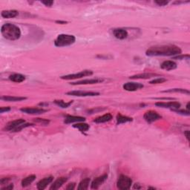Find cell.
Returning <instances> with one entry per match:
<instances>
[{"label": "cell", "mask_w": 190, "mask_h": 190, "mask_svg": "<svg viewBox=\"0 0 190 190\" xmlns=\"http://www.w3.org/2000/svg\"><path fill=\"white\" fill-rule=\"evenodd\" d=\"M54 178L52 176L47 177V178H43V179L40 180L37 183V189L39 190L45 189L46 188L48 187V185H49L51 183H52L53 181Z\"/></svg>", "instance_id": "cell-15"}, {"label": "cell", "mask_w": 190, "mask_h": 190, "mask_svg": "<svg viewBox=\"0 0 190 190\" xmlns=\"http://www.w3.org/2000/svg\"><path fill=\"white\" fill-rule=\"evenodd\" d=\"M174 112H175L178 114H182L183 115H189V111H184V110H178V109H175V110H173Z\"/></svg>", "instance_id": "cell-32"}, {"label": "cell", "mask_w": 190, "mask_h": 190, "mask_svg": "<svg viewBox=\"0 0 190 190\" xmlns=\"http://www.w3.org/2000/svg\"><path fill=\"white\" fill-rule=\"evenodd\" d=\"M123 88L127 91H135L144 88V85L139 82H126L123 85Z\"/></svg>", "instance_id": "cell-9"}, {"label": "cell", "mask_w": 190, "mask_h": 190, "mask_svg": "<svg viewBox=\"0 0 190 190\" xmlns=\"http://www.w3.org/2000/svg\"><path fill=\"white\" fill-rule=\"evenodd\" d=\"M90 181H91L90 178H85V179L82 180V181L79 183L77 189L80 190L87 189L88 188V186H89L90 184Z\"/></svg>", "instance_id": "cell-27"}, {"label": "cell", "mask_w": 190, "mask_h": 190, "mask_svg": "<svg viewBox=\"0 0 190 190\" xmlns=\"http://www.w3.org/2000/svg\"><path fill=\"white\" fill-rule=\"evenodd\" d=\"M161 68L163 70L166 71L174 70L177 68V63L172 60H166V61L163 62L161 65Z\"/></svg>", "instance_id": "cell-17"}, {"label": "cell", "mask_w": 190, "mask_h": 190, "mask_svg": "<svg viewBox=\"0 0 190 190\" xmlns=\"http://www.w3.org/2000/svg\"><path fill=\"white\" fill-rule=\"evenodd\" d=\"M113 35L115 38L123 40L128 37V32L123 28H115L113 30Z\"/></svg>", "instance_id": "cell-12"}, {"label": "cell", "mask_w": 190, "mask_h": 190, "mask_svg": "<svg viewBox=\"0 0 190 190\" xmlns=\"http://www.w3.org/2000/svg\"><path fill=\"white\" fill-rule=\"evenodd\" d=\"M14 189V185L13 184H9V185L6 186V187L2 188V190H11Z\"/></svg>", "instance_id": "cell-36"}, {"label": "cell", "mask_w": 190, "mask_h": 190, "mask_svg": "<svg viewBox=\"0 0 190 190\" xmlns=\"http://www.w3.org/2000/svg\"><path fill=\"white\" fill-rule=\"evenodd\" d=\"M42 3L44 4L46 6L51 7V6H52V5L54 4V2L53 1H42Z\"/></svg>", "instance_id": "cell-34"}, {"label": "cell", "mask_w": 190, "mask_h": 190, "mask_svg": "<svg viewBox=\"0 0 190 190\" xmlns=\"http://www.w3.org/2000/svg\"><path fill=\"white\" fill-rule=\"evenodd\" d=\"M67 95L74 96V97H95L98 96L99 93L94 91H71L66 93Z\"/></svg>", "instance_id": "cell-8"}, {"label": "cell", "mask_w": 190, "mask_h": 190, "mask_svg": "<svg viewBox=\"0 0 190 190\" xmlns=\"http://www.w3.org/2000/svg\"><path fill=\"white\" fill-rule=\"evenodd\" d=\"M20 111L24 113H26L28 114H41L43 113L46 112V110L43 108H22L20 109Z\"/></svg>", "instance_id": "cell-13"}, {"label": "cell", "mask_w": 190, "mask_h": 190, "mask_svg": "<svg viewBox=\"0 0 190 190\" xmlns=\"http://www.w3.org/2000/svg\"><path fill=\"white\" fill-rule=\"evenodd\" d=\"M189 104H190V103H188L187 106V111H189Z\"/></svg>", "instance_id": "cell-40"}, {"label": "cell", "mask_w": 190, "mask_h": 190, "mask_svg": "<svg viewBox=\"0 0 190 190\" xmlns=\"http://www.w3.org/2000/svg\"><path fill=\"white\" fill-rule=\"evenodd\" d=\"M10 180L9 178H2V179L1 180V185H4V184H6L7 182H8V180Z\"/></svg>", "instance_id": "cell-38"}, {"label": "cell", "mask_w": 190, "mask_h": 190, "mask_svg": "<svg viewBox=\"0 0 190 190\" xmlns=\"http://www.w3.org/2000/svg\"><path fill=\"white\" fill-rule=\"evenodd\" d=\"M31 124L26 123L25 120L23 119H18L16 120H13L8 123L5 126V130L8 131H13V132H16L20 131L22 129H25L26 127L30 126Z\"/></svg>", "instance_id": "cell-3"}, {"label": "cell", "mask_w": 190, "mask_h": 190, "mask_svg": "<svg viewBox=\"0 0 190 190\" xmlns=\"http://www.w3.org/2000/svg\"><path fill=\"white\" fill-rule=\"evenodd\" d=\"M184 135H185V137H186V138H187V140L189 141V131H184Z\"/></svg>", "instance_id": "cell-39"}, {"label": "cell", "mask_w": 190, "mask_h": 190, "mask_svg": "<svg viewBox=\"0 0 190 190\" xmlns=\"http://www.w3.org/2000/svg\"><path fill=\"white\" fill-rule=\"evenodd\" d=\"M76 38L74 35L60 34L54 40V45L56 47H65L74 44Z\"/></svg>", "instance_id": "cell-4"}, {"label": "cell", "mask_w": 190, "mask_h": 190, "mask_svg": "<svg viewBox=\"0 0 190 190\" xmlns=\"http://www.w3.org/2000/svg\"><path fill=\"white\" fill-rule=\"evenodd\" d=\"M54 103H55L56 106L61 107V108H68V107L70 106L71 105V103H72V102H69V103L64 102L63 100H54Z\"/></svg>", "instance_id": "cell-28"}, {"label": "cell", "mask_w": 190, "mask_h": 190, "mask_svg": "<svg viewBox=\"0 0 190 190\" xmlns=\"http://www.w3.org/2000/svg\"><path fill=\"white\" fill-rule=\"evenodd\" d=\"M131 121H132V118L129 117L122 115V114H118L117 115V124L126 123Z\"/></svg>", "instance_id": "cell-25"}, {"label": "cell", "mask_w": 190, "mask_h": 190, "mask_svg": "<svg viewBox=\"0 0 190 190\" xmlns=\"http://www.w3.org/2000/svg\"><path fill=\"white\" fill-rule=\"evenodd\" d=\"M103 80L100 78H94V79H86V80H82L80 81H77L74 82H71V85L74 86H78V85H91V84H97L103 82Z\"/></svg>", "instance_id": "cell-11"}, {"label": "cell", "mask_w": 190, "mask_h": 190, "mask_svg": "<svg viewBox=\"0 0 190 190\" xmlns=\"http://www.w3.org/2000/svg\"><path fill=\"white\" fill-rule=\"evenodd\" d=\"M74 189H75V183H69L68 185L67 186V187H66V189H69V190Z\"/></svg>", "instance_id": "cell-37"}, {"label": "cell", "mask_w": 190, "mask_h": 190, "mask_svg": "<svg viewBox=\"0 0 190 190\" xmlns=\"http://www.w3.org/2000/svg\"><path fill=\"white\" fill-rule=\"evenodd\" d=\"M144 120H146L148 123H152L153 122L157 121V120H160L161 118V116L157 112H155V111H148L144 114Z\"/></svg>", "instance_id": "cell-7"}, {"label": "cell", "mask_w": 190, "mask_h": 190, "mask_svg": "<svg viewBox=\"0 0 190 190\" xmlns=\"http://www.w3.org/2000/svg\"><path fill=\"white\" fill-rule=\"evenodd\" d=\"M155 3L157 4V5H159V6H165V5H166L167 4L169 3L168 1H163V0H157V1H155Z\"/></svg>", "instance_id": "cell-31"}, {"label": "cell", "mask_w": 190, "mask_h": 190, "mask_svg": "<svg viewBox=\"0 0 190 190\" xmlns=\"http://www.w3.org/2000/svg\"><path fill=\"white\" fill-rule=\"evenodd\" d=\"M67 180L68 178H65V177H61V178H59L58 179H56L55 181L54 182L53 184L51 185V187H50V189L55 190L60 189L64 183H66Z\"/></svg>", "instance_id": "cell-18"}, {"label": "cell", "mask_w": 190, "mask_h": 190, "mask_svg": "<svg viewBox=\"0 0 190 190\" xmlns=\"http://www.w3.org/2000/svg\"><path fill=\"white\" fill-rule=\"evenodd\" d=\"M9 111H11V108H9V107H1L0 108V112L1 113L7 112H9Z\"/></svg>", "instance_id": "cell-35"}, {"label": "cell", "mask_w": 190, "mask_h": 190, "mask_svg": "<svg viewBox=\"0 0 190 190\" xmlns=\"http://www.w3.org/2000/svg\"><path fill=\"white\" fill-rule=\"evenodd\" d=\"M73 126H74V128H76V129H79L80 131H82V132L88 131L90 128L89 125H88L87 123H82V122L74 124V125H73Z\"/></svg>", "instance_id": "cell-26"}, {"label": "cell", "mask_w": 190, "mask_h": 190, "mask_svg": "<svg viewBox=\"0 0 190 190\" xmlns=\"http://www.w3.org/2000/svg\"><path fill=\"white\" fill-rule=\"evenodd\" d=\"M93 74V71L90 70H84L80 71L79 73H76V74H68L65 75V76H62L61 78L62 80H76V79H80L85 77L88 76H91Z\"/></svg>", "instance_id": "cell-6"}, {"label": "cell", "mask_w": 190, "mask_h": 190, "mask_svg": "<svg viewBox=\"0 0 190 190\" xmlns=\"http://www.w3.org/2000/svg\"><path fill=\"white\" fill-rule=\"evenodd\" d=\"M1 33L4 38L11 41L19 39L21 37V31L20 28L11 23H6L2 26Z\"/></svg>", "instance_id": "cell-2"}, {"label": "cell", "mask_w": 190, "mask_h": 190, "mask_svg": "<svg viewBox=\"0 0 190 190\" xmlns=\"http://www.w3.org/2000/svg\"><path fill=\"white\" fill-rule=\"evenodd\" d=\"M157 74H151V73H144V74H139L130 77V79H150L157 77Z\"/></svg>", "instance_id": "cell-24"}, {"label": "cell", "mask_w": 190, "mask_h": 190, "mask_svg": "<svg viewBox=\"0 0 190 190\" xmlns=\"http://www.w3.org/2000/svg\"><path fill=\"white\" fill-rule=\"evenodd\" d=\"M131 184H132V180L129 177L122 175L118 178L117 182V186L118 189L121 190H126L130 189Z\"/></svg>", "instance_id": "cell-5"}, {"label": "cell", "mask_w": 190, "mask_h": 190, "mask_svg": "<svg viewBox=\"0 0 190 190\" xmlns=\"http://www.w3.org/2000/svg\"><path fill=\"white\" fill-rule=\"evenodd\" d=\"M36 121L38 122L39 123H42V125H46V124H48L49 123V121L47 120H44V119H40V118H37L36 119Z\"/></svg>", "instance_id": "cell-33"}, {"label": "cell", "mask_w": 190, "mask_h": 190, "mask_svg": "<svg viewBox=\"0 0 190 190\" xmlns=\"http://www.w3.org/2000/svg\"><path fill=\"white\" fill-rule=\"evenodd\" d=\"M163 92H166V93H169V92H179V93H183V94H187V95H189V91H188L187 89H183V88H172V89L166 90V91H164Z\"/></svg>", "instance_id": "cell-29"}, {"label": "cell", "mask_w": 190, "mask_h": 190, "mask_svg": "<svg viewBox=\"0 0 190 190\" xmlns=\"http://www.w3.org/2000/svg\"><path fill=\"white\" fill-rule=\"evenodd\" d=\"M36 179V175H28V177L24 178L23 180H22L21 184L22 187H27L29 185L33 183Z\"/></svg>", "instance_id": "cell-21"}, {"label": "cell", "mask_w": 190, "mask_h": 190, "mask_svg": "<svg viewBox=\"0 0 190 190\" xmlns=\"http://www.w3.org/2000/svg\"><path fill=\"white\" fill-rule=\"evenodd\" d=\"M2 16L4 18L6 19H11L14 18L16 16H18L19 13L16 10H8V11H3L2 12Z\"/></svg>", "instance_id": "cell-20"}, {"label": "cell", "mask_w": 190, "mask_h": 190, "mask_svg": "<svg viewBox=\"0 0 190 190\" xmlns=\"http://www.w3.org/2000/svg\"><path fill=\"white\" fill-rule=\"evenodd\" d=\"M156 106L161 107V108H171L172 110H175V109H178L180 107V104L178 102H158L155 103Z\"/></svg>", "instance_id": "cell-10"}, {"label": "cell", "mask_w": 190, "mask_h": 190, "mask_svg": "<svg viewBox=\"0 0 190 190\" xmlns=\"http://www.w3.org/2000/svg\"><path fill=\"white\" fill-rule=\"evenodd\" d=\"M166 81V80L165 78L163 77H157L154 79L153 80H152V81H150V83L151 84H159V83H163V82H164Z\"/></svg>", "instance_id": "cell-30"}, {"label": "cell", "mask_w": 190, "mask_h": 190, "mask_svg": "<svg viewBox=\"0 0 190 190\" xmlns=\"http://www.w3.org/2000/svg\"><path fill=\"white\" fill-rule=\"evenodd\" d=\"M146 54L149 56H178L181 54V49L175 45H163L151 47L146 51Z\"/></svg>", "instance_id": "cell-1"}, {"label": "cell", "mask_w": 190, "mask_h": 190, "mask_svg": "<svg viewBox=\"0 0 190 190\" xmlns=\"http://www.w3.org/2000/svg\"><path fill=\"white\" fill-rule=\"evenodd\" d=\"M107 178H108V175H103L102 176H99L98 177V178H96L91 183V189H98V188L100 187V186L102 185V184L104 183L105 181H106Z\"/></svg>", "instance_id": "cell-14"}, {"label": "cell", "mask_w": 190, "mask_h": 190, "mask_svg": "<svg viewBox=\"0 0 190 190\" xmlns=\"http://www.w3.org/2000/svg\"><path fill=\"white\" fill-rule=\"evenodd\" d=\"M2 100L7 101V102H19V101L26 99V97H11V96H2L0 97Z\"/></svg>", "instance_id": "cell-22"}, {"label": "cell", "mask_w": 190, "mask_h": 190, "mask_svg": "<svg viewBox=\"0 0 190 190\" xmlns=\"http://www.w3.org/2000/svg\"><path fill=\"white\" fill-rule=\"evenodd\" d=\"M9 80H11L12 82L20 83V82L25 81V77L24 76V75L20 74H14L9 77Z\"/></svg>", "instance_id": "cell-23"}, {"label": "cell", "mask_w": 190, "mask_h": 190, "mask_svg": "<svg viewBox=\"0 0 190 190\" xmlns=\"http://www.w3.org/2000/svg\"><path fill=\"white\" fill-rule=\"evenodd\" d=\"M56 23H63V24H65L66 22H62V21H56Z\"/></svg>", "instance_id": "cell-41"}, {"label": "cell", "mask_w": 190, "mask_h": 190, "mask_svg": "<svg viewBox=\"0 0 190 190\" xmlns=\"http://www.w3.org/2000/svg\"><path fill=\"white\" fill-rule=\"evenodd\" d=\"M85 120H86V118L83 117L68 115L65 119V123L67 124L74 123H80V122H84Z\"/></svg>", "instance_id": "cell-16"}, {"label": "cell", "mask_w": 190, "mask_h": 190, "mask_svg": "<svg viewBox=\"0 0 190 190\" xmlns=\"http://www.w3.org/2000/svg\"><path fill=\"white\" fill-rule=\"evenodd\" d=\"M112 115L109 113H107V114H103V116L98 117L95 120V122L97 123H106V122L110 121L112 119Z\"/></svg>", "instance_id": "cell-19"}]
</instances>
